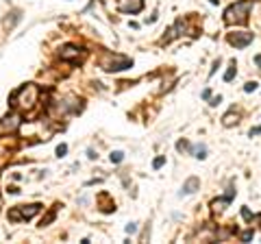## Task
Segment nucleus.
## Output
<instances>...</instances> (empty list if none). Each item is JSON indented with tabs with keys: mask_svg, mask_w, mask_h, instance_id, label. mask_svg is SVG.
<instances>
[{
	"mask_svg": "<svg viewBox=\"0 0 261 244\" xmlns=\"http://www.w3.org/2000/svg\"><path fill=\"white\" fill-rule=\"evenodd\" d=\"M200 188V179L198 177H189L185 183H183V188H181V196H187V194H194L196 190Z\"/></svg>",
	"mask_w": 261,
	"mask_h": 244,
	"instance_id": "6e6552de",
	"label": "nucleus"
},
{
	"mask_svg": "<svg viewBox=\"0 0 261 244\" xmlns=\"http://www.w3.org/2000/svg\"><path fill=\"white\" fill-rule=\"evenodd\" d=\"M124 159V153L122 150H115V153H111V164H120Z\"/></svg>",
	"mask_w": 261,
	"mask_h": 244,
	"instance_id": "2eb2a0df",
	"label": "nucleus"
},
{
	"mask_svg": "<svg viewBox=\"0 0 261 244\" xmlns=\"http://www.w3.org/2000/svg\"><path fill=\"white\" fill-rule=\"evenodd\" d=\"M176 150L178 153H185V150H192V146H189L187 140H181V142H176Z\"/></svg>",
	"mask_w": 261,
	"mask_h": 244,
	"instance_id": "4468645a",
	"label": "nucleus"
},
{
	"mask_svg": "<svg viewBox=\"0 0 261 244\" xmlns=\"http://www.w3.org/2000/svg\"><path fill=\"white\" fill-rule=\"evenodd\" d=\"M235 74H237V68H235V59H233V61H231V68H228V70H226V74H224V81H226V83H231Z\"/></svg>",
	"mask_w": 261,
	"mask_h": 244,
	"instance_id": "ddd939ff",
	"label": "nucleus"
},
{
	"mask_svg": "<svg viewBox=\"0 0 261 244\" xmlns=\"http://www.w3.org/2000/svg\"><path fill=\"white\" fill-rule=\"evenodd\" d=\"M250 9H253V0H237L224 11V22L226 24H246Z\"/></svg>",
	"mask_w": 261,
	"mask_h": 244,
	"instance_id": "f03ea898",
	"label": "nucleus"
},
{
	"mask_svg": "<svg viewBox=\"0 0 261 244\" xmlns=\"http://www.w3.org/2000/svg\"><path fill=\"white\" fill-rule=\"evenodd\" d=\"M228 203H231V196L226 194L224 198H218V200H213V203H211V207H213V211H222V209H224V205H228Z\"/></svg>",
	"mask_w": 261,
	"mask_h": 244,
	"instance_id": "9d476101",
	"label": "nucleus"
},
{
	"mask_svg": "<svg viewBox=\"0 0 261 244\" xmlns=\"http://www.w3.org/2000/svg\"><path fill=\"white\" fill-rule=\"evenodd\" d=\"M237 118H239V116H237V111H228V113L222 118V124H224V127H233V124L237 122Z\"/></svg>",
	"mask_w": 261,
	"mask_h": 244,
	"instance_id": "9b49d317",
	"label": "nucleus"
},
{
	"mask_svg": "<svg viewBox=\"0 0 261 244\" xmlns=\"http://www.w3.org/2000/svg\"><path fill=\"white\" fill-rule=\"evenodd\" d=\"M163 164H166V157H163V155H161V157H157V159H155V161H152V168H155V170H159V168H161V166H163Z\"/></svg>",
	"mask_w": 261,
	"mask_h": 244,
	"instance_id": "f3484780",
	"label": "nucleus"
},
{
	"mask_svg": "<svg viewBox=\"0 0 261 244\" xmlns=\"http://www.w3.org/2000/svg\"><path fill=\"white\" fill-rule=\"evenodd\" d=\"M57 207H59V205H54V207H52V209H50V211H48V214L44 216L42 222H39V227H48V225H50V222L54 220V216H57Z\"/></svg>",
	"mask_w": 261,
	"mask_h": 244,
	"instance_id": "1a4fd4ad",
	"label": "nucleus"
},
{
	"mask_svg": "<svg viewBox=\"0 0 261 244\" xmlns=\"http://www.w3.org/2000/svg\"><path fill=\"white\" fill-rule=\"evenodd\" d=\"M255 63H257V65H261V55H257V57H255Z\"/></svg>",
	"mask_w": 261,
	"mask_h": 244,
	"instance_id": "bb28decb",
	"label": "nucleus"
},
{
	"mask_svg": "<svg viewBox=\"0 0 261 244\" xmlns=\"http://www.w3.org/2000/svg\"><path fill=\"white\" fill-rule=\"evenodd\" d=\"M61 59L63 61H72V63H81L85 59V52H81V48H76V46H63Z\"/></svg>",
	"mask_w": 261,
	"mask_h": 244,
	"instance_id": "0eeeda50",
	"label": "nucleus"
},
{
	"mask_svg": "<svg viewBox=\"0 0 261 244\" xmlns=\"http://www.w3.org/2000/svg\"><path fill=\"white\" fill-rule=\"evenodd\" d=\"M242 216H244L246 220H250V218H253V214H250V209H246V207L242 209Z\"/></svg>",
	"mask_w": 261,
	"mask_h": 244,
	"instance_id": "412c9836",
	"label": "nucleus"
},
{
	"mask_svg": "<svg viewBox=\"0 0 261 244\" xmlns=\"http://www.w3.org/2000/svg\"><path fill=\"white\" fill-rule=\"evenodd\" d=\"M228 44L235 46V48H246L250 42H253V33H246V31H239V33H228Z\"/></svg>",
	"mask_w": 261,
	"mask_h": 244,
	"instance_id": "423d86ee",
	"label": "nucleus"
},
{
	"mask_svg": "<svg viewBox=\"0 0 261 244\" xmlns=\"http://www.w3.org/2000/svg\"><path fill=\"white\" fill-rule=\"evenodd\" d=\"M253 236H255V233H253V229L244 231V233H242V242H248V240H253Z\"/></svg>",
	"mask_w": 261,
	"mask_h": 244,
	"instance_id": "6ab92c4d",
	"label": "nucleus"
},
{
	"mask_svg": "<svg viewBox=\"0 0 261 244\" xmlns=\"http://www.w3.org/2000/svg\"><path fill=\"white\" fill-rule=\"evenodd\" d=\"M209 2H211V4H218V0H209Z\"/></svg>",
	"mask_w": 261,
	"mask_h": 244,
	"instance_id": "cd10ccee",
	"label": "nucleus"
},
{
	"mask_svg": "<svg viewBox=\"0 0 261 244\" xmlns=\"http://www.w3.org/2000/svg\"><path fill=\"white\" fill-rule=\"evenodd\" d=\"M222 102V96H216V98H211V107H216V105H220Z\"/></svg>",
	"mask_w": 261,
	"mask_h": 244,
	"instance_id": "4be33fe9",
	"label": "nucleus"
},
{
	"mask_svg": "<svg viewBox=\"0 0 261 244\" xmlns=\"http://www.w3.org/2000/svg\"><path fill=\"white\" fill-rule=\"evenodd\" d=\"M98 63H100V68L105 72H120V70L133 68V59L124 57V55H118V52H102Z\"/></svg>",
	"mask_w": 261,
	"mask_h": 244,
	"instance_id": "7ed1b4c3",
	"label": "nucleus"
},
{
	"mask_svg": "<svg viewBox=\"0 0 261 244\" xmlns=\"http://www.w3.org/2000/svg\"><path fill=\"white\" fill-rule=\"evenodd\" d=\"M87 157H89V159H96V157H98V155H96V153H94V150H91V148H89V153H87Z\"/></svg>",
	"mask_w": 261,
	"mask_h": 244,
	"instance_id": "b1692460",
	"label": "nucleus"
},
{
	"mask_svg": "<svg viewBox=\"0 0 261 244\" xmlns=\"http://www.w3.org/2000/svg\"><path fill=\"white\" fill-rule=\"evenodd\" d=\"M37 96H39V90H37L33 83H28V85H22V87H18V90H15V92L9 96V102H11V107L26 111V109H33V107H35Z\"/></svg>",
	"mask_w": 261,
	"mask_h": 244,
	"instance_id": "f257e3e1",
	"label": "nucleus"
},
{
	"mask_svg": "<svg viewBox=\"0 0 261 244\" xmlns=\"http://www.w3.org/2000/svg\"><path fill=\"white\" fill-rule=\"evenodd\" d=\"M20 118L15 116V113H11V116H4L2 120H0V138L2 135H9V133H15L18 129H20Z\"/></svg>",
	"mask_w": 261,
	"mask_h": 244,
	"instance_id": "39448f33",
	"label": "nucleus"
},
{
	"mask_svg": "<svg viewBox=\"0 0 261 244\" xmlns=\"http://www.w3.org/2000/svg\"><path fill=\"white\" fill-rule=\"evenodd\" d=\"M192 153H194V157H198V159H205V157H207V146H205V144L192 146Z\"/></svg>",
	"mask_w": 261,
	"mask_h": 244,
	"instance_id": "f8f14e48",
	"label": "nucleus"
},
{
	"mask_svg": "<svg viewBox=\"0 0 261 244\" xmlns=\"http://www.w3.org/2000/svg\"><path fill=\"white\" fill-rule=\"evenodd\" d=\"M261 133V127H255V129H250V138H253V135H259Z\"/></svg>",
	"mask_w": 261,
	"mask_h": 244,
	"instance_id": "5701e85b",
	"label": "nucleus"
},
{
	"mask_svg": "<svg viewBox=\"0 0 261 244\" xmlns=\"http://www.w3.org/2000/svg\"><path fill=\"white\" fill-rule=\"evenodd\" d=\"M211 96V90H209V87H207V90H205V92H202V98H209Z\"/></svg>",
	"mask_w": 261,
	"mask_h": 244,
	"instance_id": "a878e982",
	"label": "nucleus"
},
{
	"mask_svg": "<svg viewBox=\"0 0 261 244\" xmlns=\"http://www.w3.org/2000/svg\"><path fill=\"white\" fill-rule=\"evenodd\" d=\"M135 231H137V225H135V222H129V225H126V233H135Z\"/></svg>",
	"mask_w": 261,
	"mask_h": 244,
	"instance_id": "aec40b11",
	"label": "nucleus"
},
{
	"mask_svg": "<svg viewBox=\"0 0 261 244\" xmlns=\"http://www.w3.org/2000/svg\"><path fill=\"white\" fill-rule=\"evenodd\" d=\"M39 209H42L39 203H33V205H18V207H11L7 216H9V220L20 222V220H28V218H33Z\"/></svg>",
	"mask_w": 261,
	"mask_h": 244,
	"instance_id": "20e7f679",
	"label": "nucleus"
},
{
	"mask_svg": "<svg viewBox=\"0 0 261 244\" xmlns=\"http://www.w3.org/2000/svg\"><path fill=\"white\" fill-rule=\"evenodd\" d=\"M9 192H11V194H20V190H18L15 185H11V188H9Z\"/></svg>",
	"mask_w": 261,
	"mask_h": 244,
	"instance_id": "393cba45",
	"label": "nucleus"
},
{
	"mask_svg": "<svg viewBox=\"0 0 261 244\" xmlns=\"http://www.w3.org/2000/svg\"><path fill=\"white\" fill-rule=\"evenodd\" d=\"M255 90H257V81H248V83L244 85V92H248V94L255 92Z\"/></svg>",
	"mask_w": 261,
	"mask_h": 244,
	"instance_id": "dca6fc26",
	"label": "nucleus"
},
{
	"mask_svg": "<svg viewBox=\"0 0 261 244\" xmlns=\"http://www.w3.org/2000/svg\"><path fill=\"white\" fill-rule=\"evenodd\" d=\"M65 153H68V144H59L57 146V157H65Z\"/></svg>",
	"mask_w": 261,
	"mask_h": 244,
	"instance_id": "a211bd4d",
	"label": "nucleus"
}]
</instances>
